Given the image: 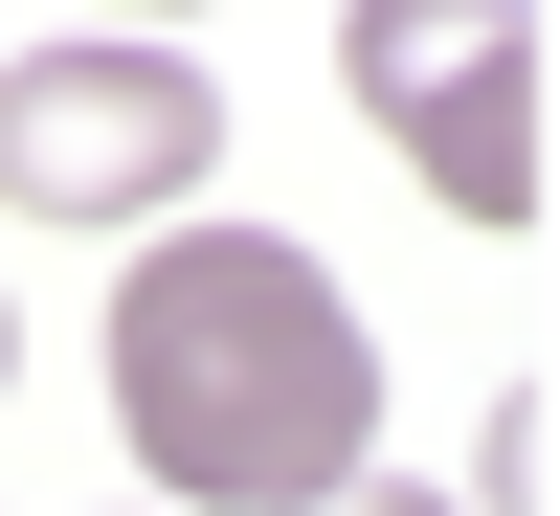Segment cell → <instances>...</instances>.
Returning <instances> with one entry per match:
<instances>
[{
    "label": "cell",
    "instance_id": "obj_1",
    "mask_svg": "<svg viewBox=\"0 0 560 516\" xmlns=\"http://www.w3.org/2000/svg\"><path fill=\"white\" fill-rule=\"evenodd\" d=\"M113 427L158 449L179 516H314L359 494L382 427V337L337 314V270L269 225H158L113 270Z\"/></svg>",
    "mask_w": 560,
    "mask_h": 516
},
{
    "label": "cell",
    "instance_id": "obj_2",
    "mask_svg": "<svg viewBox=\"0 0 560 516\" xmlns=\"http://www.w3.org/2000/svg\"><path fill=\"white\" fill-rule=\"evenodd\" d=\"M224 158V90L179 45H23L0 68V203L23 225H158Z\"/></svg>",
    "mask_w": 560,
    "mask_h": 516
},
{
    "label": "cell",
    "instance_id": "obj_3",
    "mask_svg": "<svg viewBox=\"0 0 560 516\" xmlns=\"http://www.w3.org/2000/svg\"><path fill=\"white\" fill-rule=\"evenodd\" d=\"M359 113L404 135L448 225H538V23L516 0H359Z\"/></svg>",
    "mask_w": 560,
    "mask_h": 516
},
{
    "label": "cell",
    "instance_id": "obj_4",
    "mask_svg": "<svg viewBox=\"0 0 560 516\" xmlns=\"http://www.w3.org/2000/svg\"><path fill=\"white\" fill-rule=\"evenodd\" d=\"M314 516H448V494H314Z\"/></svg>",
    "mask_w": 560,
    "mask_h": 516
},
{
    "label": "cell",
    "instance_id": "obj_5",
    "mask_svg": "<svg viewBox=\"0 0 560 516\" xmlns=\"http://www.w3.org/2000/svg\"><path fill=\"white\" fill-rule=\"evenodd\" d=\"M0 359H23V337H0Z\"/></svg>",
    "mask_w": 560,
    "mask_h": 516
}]
</instances>
